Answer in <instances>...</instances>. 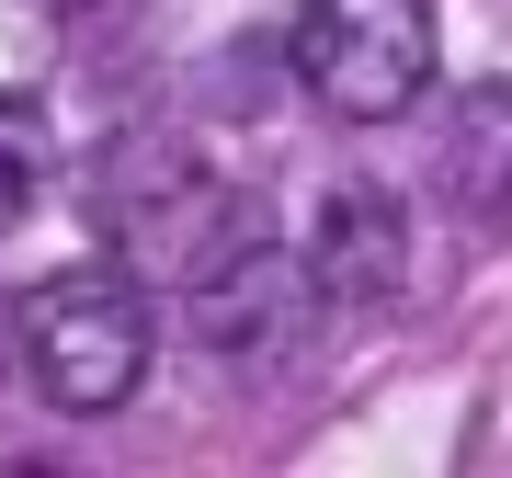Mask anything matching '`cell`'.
I'll list each match as a JSON object with an SVG mask.
<instances>
[{
    "instance_id": "2",
    "label": "cell",
    "mask_w": 512,
    "mask_h": 478,
    "mask_svg": "<svg viewBox=\"0 0 512 478\" xmlns=\"http://www.w3.org/2000/svg\"><path fill=\"white\" fill-rule=\"evenodd\" d=\"M23 365L57 410H126L137 376H148V285L114 274V262H69V274L23 285Z\"/></svg>"
},
{
    "instance_id": "6",
    "label": "cell",
    "mask_w": 512,
    "mask_h": 478,
    "mask_svg": "<svg viewBox=\"0 0 512 478\" xmlns=\"http://www.w3.org/2000/svg\"><path fill=\"white\" fill-rule=\"evenodd\" d=\"M35 183H46V103L35 92H0V228L35 205Z\"/></svg>"
},
{
    "instance_id": "4",
    "label": "cell",
    "mask_w": 512,
    "mask_h": 478,
    "mask_svg": "<svg viewBox=\"0 0 512 478\" xmlns=\"http://www.w3.org/2000/svg\"><path fill=\"white\" fill-rule=\"evenodd\" d=\"M444 183L478 228L512 239V80H478L456 103V126H444Z\"/></svg>"
},
{
    "instance_id": "5",
    "label": "cell",
    "mask_w": 512,
    "mask_h": 478,
    "mask_svg": "<svg viewBox=\"0 0 512 478\" xmlns=\"http://www.w3.org/2000/svg\"><path fill=\"white\" fill-rule=\"evenodd\" d=\"M399 217H387L376 194H330V217H319V251H308V274L330 285V296H353V308H365V296H387L399 285Z\"/></svg>"
},
{
    "instance_id": "1",
    "label": "cell",
    "mask_w": 512,
    "mask_h": 478,
    "mask_svg": "<svg viewBox=\"0 0 512 478\" xmlns=\"http://www.w3.org/2000/svg\"><path fill=\"white\" fill-rule=\"evenodd\" d=\"M92 228L126 251L137 285H183V296H205L217 274H239L262 251L251 205L171 137H114L92 160Z\"/></svg>"
},
{
    "instance_id": "3",
    "label": "cell",
    "mask_w": 512,
    "mask_h": 478,
    "mask_svg": "<svg viewBox=\"0 0 512 478\" xmlns=\"http://www.w3.org/2000/svg\"><path fill=\"white\" fill-rule=\"evenodd\" d=\"M433 0H308L296 12V80L342 126H387L433 92Z\"/></svg>"
}]
</instances>
